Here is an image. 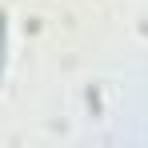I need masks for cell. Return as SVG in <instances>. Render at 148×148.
Segmentation results:
<instances>
[{
  "label": "cell",
  "instance_id": "cell-1",
  "mask_svg": "<svg viewBox=\"0 0 148 148\" xmlns=\"http://www.w3.org/2000/svg\"><path fill=\"white\" fill-rule=\"evenodd\" d=\"M4 28H8V16L0 12V48H4Z\"/></svg>",
  "mask_w": 148,
  "mask_h": 148
}]
</instances>
